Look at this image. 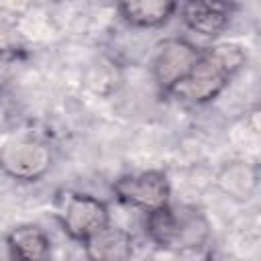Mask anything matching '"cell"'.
Returning a JSON list of instances; mask_svg holds the SVG:
<instances>
[{"mask_svg":"<svg viewBox=\"0 0 261 261\" xmlns=\"http://www.w3.org/2000/svg\"><path fill=\"white\" fill-rule=\"evenodd\" d=\"M118 200L141 210H157L169 200V184L161 171H143L124 175L114 184Z\"/></svg>","mask_w":261,"mask_h":261,"instance_id":"cell-5","label":"cell"},{"mask_svg":"<svg viewBox=\"0 0 261 261\" xmlns=\"http://www.w3.org/2000/svg\"><path fill=\"white\" fill-rule=\"evenodd\" d=\"M61 222L71 239L86 241L102 230L110 218L108 208L102 200L88 194H67L61 208Z\"/></svg>","mask_w":261,"mask_h":261,"instance_id":"cell-4","label":"cell"},{"mask_svg":"<svg viewBox=\"0 0 261 261\" xmlns=\"http://www.w3.org/2000/svg\"><path fill=\"white\" fill-rule=\"evenodd\" d=\"M247 55L239 45H216L200 53L190 73L171 90L175 96L202 104L216 98L245 65Z\"/></svg>","mask_w":261,"mask_h":261,"instance_id":"cell-1","label":"cell"},{"mask_svg":"<svg viewBox=\"0 0 261 261\" xmlns=\"http://www.w3.org/2000/svg\"><path fill=\"white\" fill-rule=\"evenodd\" d=\"M8 249L10 255L16 259H24V261H35V259H43L49 253V237L33 224H24L14 228L8 239Z\"/></svg>","mask_w":261,"mask_h":261,"instance_id":"cell-10","label":"cell"},{"mask_svg":"<svg viewBox=\"0 0 261 261\" xmlns=\"http://www.w3.org/2000/svg\"><path fill=\"white\" fill-rule=\"evenodd\" d=\"M230 16L232 4L228 0H186L181 4L184 22L204 37L220 35L228 27Z\"/></svg>","mask_w":261,"mask_h":261,"instance_id":"cell-7","label":"cell"},{"mask_svg":"<svg viewBox=\"0 0 261 261\" xmlns=\"http://www.w3.org/2000/svg\"><path fill=\"white\" fill-rule=\"evenodd\" d=\"M51 167V151L35 139H12L0 147V169L20 181H37Z\"/></svg>","mask_w":261,"mask_h":261,"instance_id":"cell-3","label":"cell"},{"mask_svg":"<svg viewBox=\"0 0 261 261\" xmlns=\"http://www.w3.org/2000/svg\"><path fill=\"white\" fill-rule=\"evenodd\" d=\"M198 55L200 53L181 39L163 41L153 59V75L157 86L171 92L190 73Z\"/></svg>","mask_w":261,"mask_h":261,"instance_id":"cell-6","label":"cell"},{"mask_svg":"<svg viewBox=\"0 0 261 261\" xmlns=\"http://www.w3.org/2000/svg\"><path fill=\"white\" fill-rule=\"evenodd\" d=\"M147 230L157 245L167 249L202 247L208 237V224L196 210L171 208L167 204L149 212Z\"/></svg>","mask_w":261,"mask_h":261,"instance_id":"cell-2","label":"cell"},{"mask_svg":"<svg viewBox=\"0 0 261 261\" xmlns=\"http://www.w3.org/2000/svg\"><path fill=\"white\" fill-rule=\"evenodd\" d=\"M84 243H86L88 257L96 261H122V259H128L133 253L130 237L116 226L112 228L110 224H106L102 230H98Z\"/></svg>","mask_w":261,"mask_h":261,"instance_id":"cell-8","label":"cell"},{"mask_svg":"<svg viewBox=\"0 0 261 261\" xmlns=\"http://www.w3.org/2000/svg\"><path fill=\"white\" fill-rule=\"evenodd\" d=\"M118 8L135 27H157L173 14L175 0H120Z\"/></svg>","mask_w":261,"mask_h":261,"instance_id":"cell-9","label":"cell"}]
</instances>
